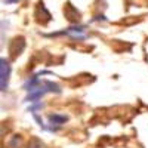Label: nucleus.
<instances>
[{"mask_svg": "<svg viewBox=\"0 0 148 148\" xmlns=\"http://www.w3.org/2000/svg\"><path fill=\"white\" fill-rule=\"evenodd\" d=\"M6 3H14V2H18V0H5Z\"/></svg>", "mask_w": 148, "mask_h": 148, "instance_id": "1", "label": "nucleus"}]
</instances>
